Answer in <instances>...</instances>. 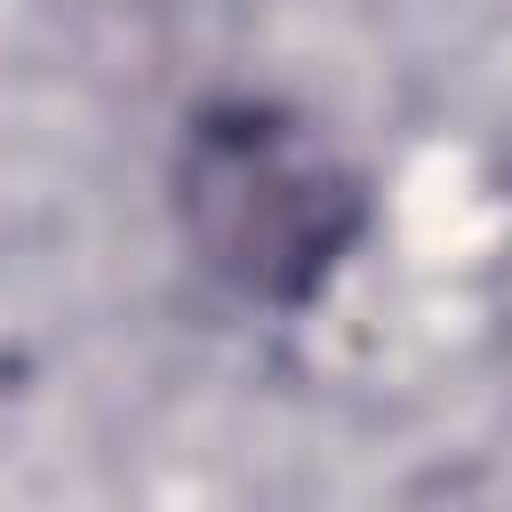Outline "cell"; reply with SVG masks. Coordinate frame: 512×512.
Wrapping results in <instances>:
<instances>
[{
  "mask_svg": "<svg viewBox=\"0 0 512 512\" xmlns=\"http://www.w3.org/2000/svg\"><path fill=\"white\" fill-rule=\"evenodd\" d=\"M176 216L192 256L264 312H304L368 232V184L280 104H208L184 120Z\"/></svg>",
  "mask_w": 512,
  "mask_h": 512,
  "instance_id": "cell-1",
  "label": "cell"
}]
</instances>
